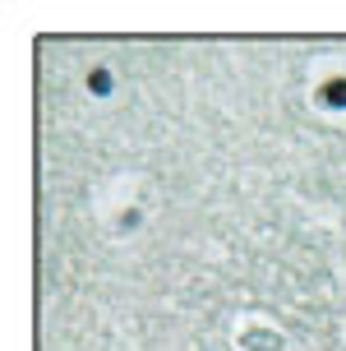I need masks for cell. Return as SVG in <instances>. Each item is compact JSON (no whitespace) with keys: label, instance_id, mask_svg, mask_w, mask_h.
Segmentation results:
<instances>
[{"label":"cell","instance_id":"cell-1","mask_svg":"<svg viewBox=\"0 0 346 351\" xmlns=\"http://www.w3.org/2000/svg\"><path fill=\"white\" fill-rule=\"evenodd\" d=\"M328 102H346V84H328Z\"/></svg>","mask_w":346,"mask_h":351}]
</instances>
